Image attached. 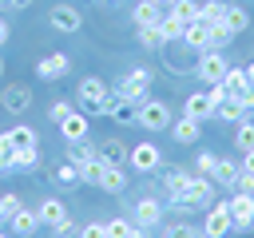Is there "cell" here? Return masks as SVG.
I'll list each match as a JSON object with an SVG mask.
<instances>
[{"label": "cell", "instance_id": "cell-41", "mask_svg": "<svg viewBox=\"0 0 254 238\" xmlns=\"http://www.w3.org/2000/svg\"><path fill=\"white\" fill-rule=\"evenodd\" d=\"M214 163H218V155H214V151H202V155L194 159V175H210Z\"/></svg>", "mask_w": 254, "mask_h": 238}, {"label": "cell", "instance_id": "cell-38", "mask_svg": "<svg viewBox=\"0 0 254 238\" xmlns=\"http://www.w3.org/2000/svg\"><path fill=\"white\" fill-rule=\"evenodd\" d=\"M52 178H56L60 186H75V182H79V171H75V163H60Z\"/></svg>", "mask_w": 254, "mask_h": 238}, {"label": "cell", "instance_id": "cell-12", "mask_svg": "<svg viewBox=\"0 0 254 238\" xmlns=\"http://www.w3.org/2000/svg\"><path fill=\"white\" fill-rule=\"evenodd\" d=\"M183 115H187V119H198V123L214 119V103H210V95H206V91H190V95L183 99Z\"/></svg>", "mask_w": 254, "mask_h": 238}, {"label": "cell", "instance_id": "cell-23", "mask_svg": "<svg viewBox=\"0 0 254 238\" xmlns=\"http://www.w3.org/2000/svg\"><path fill=\"white\" fill-rule=\"evenodd\" d=\"M214 119H222V123H242V119H246V107H242L234 95H226V99L214 107Z\"/></svg>", "mask_w": 254, "mask_h": 238}, {"label": "cell", "instance_id": "cell-42", "mask_svg": "<svg viewBox=\"0 0 254 238\" xmlns=\"http://www.w3.org/2000/svg\"><path fill=\"white\" fill-rule=\"evenodd\" d=\"M234 190H242V194H254V171H238V178H234Z\"/></svg>", "mask_w": 254, "mask_h": 238}, {"label": "cell", "instance_id": "cell-5", "mask_svg": "<svg viewBox=\"0 0 254 238\" xmlns=\"http://www.w3.org/2000/svg\"><path fill=\"white\" fill-rule=\"evenodd\" d=\"M226 56L218 52V48H206V52H198V63H194V75L202 79V83H222V75H226Z\"/></svg>", "mask_w": 254, "mask_h": 238}, {"label": "cell", "instance_id": "cell-14", "mask_svg": "<svg viewBox=\"0 0 254 238\" xmlns=\"http://www.w3.org/2000/svg\"><path fill=\"white\" fill-rule=\"evenodd\" d=\"M36 214H40V226H48V230H56L64 218H67V206L60 202V198H40V206H36Z\"/></svg>", "mask_w": 254, "mask_h": 238}, {"label": "cell", "instance_id": "cell-48", "mask_svg": "<svg viewBox=\"0 0 254 238\" xmlns=\"http://www.w3.org/2000/svg\"><path fill=\"white\" fill-rule=\"evenodd\" d=\"M242 171H254V151H246V155H242Z\"/></svg>", "mask_w": 254, "mask_h": 238}, {"label": "cell", "instance_id": "cell-53", "mask_svg": "<svg viewBox=\"0 0 254 238\" xmlns=\"http://www.w3.org/2000/svg\"><path fill=\"white\" fill-rule=\"evenodd\" d=\"M0 238H12V234H4V230H0Z\"/></svg>", "mask_w": 254, "mask_h": 238}, {"label": "cell", "instance_id": "cell-54", "mask_svg": "<svg viewBox=\"0 0 254 238\" xmlns=\"http://www.w3.org/2000/svg\"><path fill=\"white\" fill-rule=\"evenodd\" d=\"M0 71H4V60H0Z\"/></svg>", "mask_w": 254, "mask_h": 238}, {"label": "cell", "instance_id": "cell-21", "mask_svg": "<svg viewBox=\"0 0 254 238\" xmlns=\"http://www.w3.org/2000/svg\"><path fill=\"white\" fill-rule=\"evenodd\" d=\"M163 12H167V8H159L155 0H139V4L131 8V16H135V28H147V24H159V20H163Z\"/></svg>", "mask_w": 254, "mask_h": 238}, {"label": "cell", "instance_id": "cell-9", "mask_svg": "<svg viewBox=\"0 0 254 238\" xmlns=\"http://www.w3.org/2000/svg\"><path fill=\"white\" fill-rule=\"evenodd\" d=\"M71 71V63H67V56L64 52H48L40 63H36V75L44 79V83H56V79H64Z\"/></svg>", "mask_w": 254, "mask_h": 238}, {"label": "cell", "instance_id": "cell-46", "mask_svg": "<svg viewBox=\"0 0 254 238\" xmlns=\"http://www.w3.org/2000/svg\"><path fill=\"white\" fill-rule=\"evenodd\" d=\"M8 36H12V28H8V20H0V48L8 44Z\"/></svg>", "mask_w": 254, "mask_h": 238}, {"label": "cell", "instance_id": "cell-52", "mask_svg": "<svg viewBox=\"0 0 254 238\" xmlns=\"http://www.w3.org/2000/svg\"><path fill=\"white\" fill-rule=\"evenodd\" d=\"M99 4H119V0H99Z\"/></svg>", "mask_w": 254, "mask_h": 238}, {"label": "cell", "instance_id": "cell-45", "mask_svg": "<svg viewBox=\"0 0 254 238\" xmlns=\"http://www.w3.org/2000/svg\"><path fill=\"white\" fill-rule=\"evenodd\" d=\"M12 151H16V143H12V135L4 131V135H0V155H12Z\"/></svg>", "mask_w": 254, "mask_h": 238}, {"label": "cell", "instance_id": "cell-49", "mask_svg": "<svg viewBox=\"0 0 254 238\" xmlns=\"http://www.w3.org/2000/svg\"><path fill=\"white\" fill-rule=\"evenodd\" d=\"M131 238H151V230H143V226H139V230H135Z\"/></svg>", "mask_w": 254, "mask_h": 238}, {"label": "cell", "instance_id": "cell-19", "mask_svg": "<svg viewBox=\"0 0 254 238\" xmlns=\"http://www.w3.org/2000/svg\"><path fill=\"white\" fill-rule=\"evenodd\" d=\"M95 151H99V159H103L107 167H127V155H131L127 143H119V139H103Z\"/></svg>", "mask_w": 254, "mask_h": 238}, {"label": "cell", "instance_id": "cell-18", "mask_svg": "<svg viewBox=\"0 0 254 238\" xmlns=\"http://www.w3.org/2000/svg\"><path fill=\"white\" fill-rule=\"evenodd\" d=\"M99 190L123 194V190H127V167H107V163H103V171H99Z\"/></svg>", "mask_w": 254, "mask_h": 238}, {"label": "cell", "instance_id": "cell-30", "mask_svg": "<svg viewBox=\"0 0 254 238\" xmlns=\"http://www.w3.org/2000/svg\"><path fill=\"white\" fill-rule=\"evenodd\" d=\"M79 182L83 186H99V171H103V159H91V163H79Z\"/></svg>", "mask_w": 254, "mask_h": 238}, {"label": "cell", "instance_id": "cell-13", "mask_svg": "<svg viewBox=\"0 0 254 238\" xmlns=\"http://www.w3.org/2000/svg\"><path fill=\"white\" fill-rule=\"evenodd\" d=\"M127 167H135V171H155V167H159V147H155V143H135L131 155H127Z\"/></svg>", "mask_w": 254, "mask_h": 238}, {"label": "cell", "instance_id": "cell-1", "mask_svg": "<svg viewBox=\"0 0 254 238\" xmlns=\"http://www.w3.org/2000/svg\"><path fill=\"white\" fill-rule=\"evenodd\" d=\"M115 99H119V95L107 91V83H103L99 75H83L79 87H75V103H79L87 115H111Z\"/></svg>", "mask_w": 254, "mask_h": 238}, {"label": "cell", "instance_id": "cell-20", "mask_svg": "<svg viewBox=\"0 0 254 238\" xmlns=\"http://www.w3.org/2000/svg\"><path fill=\"white\" fill-rule=\"evenodd\" d=\"M171 135H175V143H183V147H190V143H198V119H171Z\"/></svg>", "mask_w": 254, "mask_h": 238}, {"label": "cell", "instance_id": "cell-28", "mask_svg": "<svg viewBox=\"0 0 254 238\" xmlns=\"http://www.w3.org/2000/svg\"><path fill=\"white\" fill-rule=\"evenodd\" d=\"M139 44H143L147 52H159V48H167V40H163L159 24H147V28H139Z\"/></svg>", "mask_w": 254, "mask_h": 238}, {"label": "cell", "instance_id": "cell-2", "mask_svg": "<svg viewBox=\"0 0 254 238\" xmlns=\"http://www.w3.org/2000/svg\"><path fill=\"white\" fill-rule=\"evenodd\" d=\"M151 79H155L151 67H131V71H123V79L115 83V95L127 99V103H143V99H151Z\"/></svg>", "mask_w": 254, "mask_h": 238}, {"label": "cell", "instance_id": "cell-32", "mask_svg": "<svg viewBox=\"0 0 254 238\" xmlns=\"http://www.w3.org/2000/svg\"><path fill=\"white\" fill-rule=\"evenodd\" d=\"M234 147L246 155V151H254V123L250 119H242L238 123V131H234Z\"/></svg>", "mask_w": 254, "mask_h": 238}, {"label": "cell", "instance_id": "cell-22", "mask_svg": "<svg viewBox=\"0 0 254 238\" xmlns=\"http://www.w3.org/2000/svg\"><path fill=\"white\" fill-rule=\"evenodd\" d=\"M222 87H226V95H246L250 91V75H246V67H226V75H222Z\"/></svg>", "mask_w": 254, "mask_h": 238}, {"label": "cell", "instance_id": "cell-44", "mask_svg": "<svg viewBox=\"0 0 254 238\" xmlns=\"http://www.w3.org/2000/svg\"><path fill=\"white\" fill-rule=\"evenodd\" d=\"M75 234H79V226H75L71 218H64V222L56 226V238H75Z\"/></svg>", "mask_w": 254, "mask_h": 238}, {"label": "cell", "instance_id": "cell-47", "mask_svg": "<svg viewBox=\"0 0 254 238\" xmlns=\"http://www.w3.org/2000/svg\"><path fill=\"white\" fill-rule=\"evenodd\" d=\"M179 238H206V234H202V230H190V226H183V230H179Z\"/></svg>", "mask_w": 254, "mask_h": 238}, {"label": "cell", "instance_id": "cell-43", "mask_svg": "<svg viewBox=\"0 0 254 238\" xmlns=\"http://www.w3.org/2000/svg\"><path fill=\"white\" fill-rule=\"evenodd\" d=\"M75 238H107V230H103V222H87V226H79Z\"/></svg>", "mask_w": 254, "mask_h": 238}, {"label": "cell", "instance_id": "cell-7", "mask_svg": "<svg viewBox=\"0 0 254 238\" xmlns=\"http://www.w3.org/2000/svg\"><path fill=\"white\" fill-rule=\"evenodd\" d=\"M187 198H190V206H214V198H218V190H214V178L210 175H190V186H187Z\"/></svg>", "mask_w": 254, "mask_h": 238}, {"label": "cell", "instance_id": "cell-16", "mask_svg": "<svg viewBox=\"0 0 254 238\" xmlns=\"http://www.w3.org/2000/svg\"><path fill=\"white\" fill-rule=\"evenodd\" d=\"M179 44H187L190 52H206V48H210V24H202V20L187 24V32H183Z\"/></svg>", "mask_w": 254, "mask_h": 238}, {"label": "cell", "instance_id": "cell-50", "mask_svg": "<svg viewBox=\"0 0 254 238\" xmlns=\"http://www.w3.org/2000/svg\"><path fill=\"white\" fill-rule=\"evenodd\" d=\"M246 75H250V83H254V63H246Z\"/></svg>", "mask_w": 254, "mask_h": 238}, {"label": "cell", "instance_id": "cell-40", "mask_svg": "<svg viewBox=\"0 0 254 238\" xmlns=\"http://www.w3.org/2000/svg\"><path fill=\"white\" fill-rule=\"evenodd\" d=\"M71 111H75V107H71V103H67V99H56V103H52V107H48V119H52V123H56V127H60V123H64V119H67V115H71Z\"/></svg>", "mask_w": 254, "mask_h": 238}, {"label": "cell", "instance_id": "cell-31", "mask_svg": "<svg viewBox=\"0 0 254 238\" xmlns=\"http://www.w3.org/2000/svg\"><path fill=\"white\" fill-rule=\"evenodd\" d=\"M222 16H226V4H222V0H206V4H198V20H202V24H218Z\"/></svg>", "mask_w": 254, "mask_h": 238}, {"label": "cell", "instance_id": "cell-25", "mask_svg": "<svg viewBox=\"0 0 254 238\" xmlns=\"http://www.w3.org/2000/svg\"><path fill=\"white\" fill-rule=\"evenodd\" d=\"M238 171H242V163H230V159H218V163H214V171H210V178H214V186H234V178H238Z\"/></svg>", "mask_w": 254, "mask_h": 238}, {"label": "cell", "instance_id": "cell-29", "mask_svg": "<svg viewBox=\"0 0 254 238\" xmlns=\"http://www.w3.org/2000/svg\"><path fill=\"white\" fill-rule=\"evenodd\" d=\"M103 230H107V238H131L139 226H135V218H111V222H103Z\"/></svg>", "mask_w": 254, "mask_h": 238}, {"label": "cell", "instance_id": "cell-24", "mask_svg": "<svg viewBox=\"0 0 254 238\" xmlns=\"http://www.w3.org/2000/svg\"><path fill=\"white\" fill-rule=\"evenodd\" d=\"M12 143H16V151H40V139H36V127H28V123H16L12 131Z\"/></svg>", "mask_w": 254, "mask_h": 238}, {"label": "cell", "instance_id": "cell-34", "mask_svg": "<svg viewBox=\"0 0 254 238\" xmlns=\"http://www.w3.org/2000/svg\"><path fill=\"white\" fill-rule=\"evenodd\" d=\"M167 12H175L183 24H194V20H198V4H194V0H175Z\"/></svg>", "mask_w": 254, "mask_h": 238}, {"label": "cell", "instance_id": "cell-17", "mask_svg": "<svg viewBox=\"0 0 254 238\" xmlns=\"http://www.w3.org/2000/svg\"><path fill=\"white\" fill-rule=\"evenodd\" d=\"M87 123H91V115H87V111H71V115L60 123V131H64V139H67V143H79V139H87Z\"/></svg>", "mask_w": 254, "mask_h": 238}, {"label": "cell", "instance_id": "cell-11", "mask_svg": "<svg viewBox=\"0 0 254 238\" xmlns=\"http://www.w3.org/2000/svg\"><path fill=\"white\" fill-rule=\"evenodd\" d=\"M163 214H167V206L159 198H139L135 202V226H143V230H155L163 222Z\"/></svg>", "mask_w": 254, "mask_h": 238}, {"label": "cell", "instance_id": "cell-33", "mask_svg": "<svg viewBox=\"0 0 254 238\" xmlns=\"http://www.w3.org/2000/svg\"><path fill=\"white\" fill-rule=\"evenodd\" d=\"M91 159H99V151H95V147H87L83 139H79V143H71V151H67V163H75V167H79V163H91Z\"/></svg>", "mask_w": 254, "mask_h": 238}, {"label": "cell", "instance_id": "cell-36", "mask_svg": "<svg viewBox=\"0 0 254 238\" xmlns=\"http://www.w3.org/2000/svg\"><path fill=\"white\" fill-rule=\"evenodd\" d=\"M135 111H139V103L115 99V107H111V119H115V123H135Z\"/></svg>", "mask_w": 254, "mask_h": 238}, {"label": "cell", "instance_id": "cell-39", "mask_svg": "<svg viewBox=\"0 0 254 238\" xmlns=\"http://www.w3.org/2000/svg\"><path fill=\"white\" fill-rule=\"evenodd\" d=\"M16 210H20V194H0V226H8Z\"/></svg>", "mask_w": 254, "mask_h": 238}, {"label": "cell", "instance_id": "cell-3", "mask_svg": "<svg viewBox=\"0 0 254 238\" xmlns=\"http://www.w3.org/2000/svg\"><path fill=\"white\" fill-rule=\"evenodd\" d=\"M135 123H139L143 131H167V127H171V107H167L163 99H143L139 111H135Z\"/></svg>", "mask_w": 254, "mask_h": 238}, {"label": "cell", "instance_id": "cell-27", "mask_svg": "<svg viewBox=\"0 0 254 238\" xmlns=\"http://www.w3.org/2000/svg\"><path fill=\"white\" fill-rule=\"evenodd\" d=\"M222 24L238 36V32H246V24H250V16H246V8H234V4H226V16H222Z\"/></svg>", "mask_w": 254, "mask_h": 238}, {"label": "cell", "instance_id": "cell-8", "mask_svg": "<svg viewBox=\"0 0 254 238\" xmlns=\"http://www.w3.org/2000/svg\"><path fill=\"white\" fill-rule=\"evenodd\" d=\"M48 24L56 28V32H79L83 28V16H79V8H71V4H56L52 12H48Z\"/></svg>", "mask_w": 254, "mask_h": 238}, {"label": "cell", "instance_id": "cell-6", "mask_svg": "<svg viewBox=\"0 0 254 238\" xmlns=\"http://www.w3.org/2000/svg\"><path fill=\"white\" fill-rule=\"evenodd\" d=\"M202 234H206V238H226V234H234V222H230L226 198H222V202H214V206H206V222H202Z\"/></svg>", "mask_w": 254, "mask_h": 238}, {"label": "cell", "instance_id": "cell-26", "mask_svg": "<svg viewBox=\"0 0 254 238\" xmlns=\"http://www.w3.org/2000/svg\"><path fill=\"white\" fill-rule=\"evenodd\" d=\"M159 32H163V40H167V44H175V40H183L187 24H183L175 12H163V20H159Z\"/></svg>", "mask_w": 254, "mask_h": 238}, {"label": "cell", "instance_id": "cell-10", "mask_svg": "<svg viewBox=\"0 0 254 238\" xmlns=\"http://www.w3.org/2000/svg\"><path fill=\"white\" fill-rule=\"evenodd\" d=\"M0 107H4L8 115H24V111L32 107V91H28L24 83H8V87L0 91Z\"/></svg>", "mask_w": 254, "mask_h": 238}, {"label": "cell", "instance_id": "cell-35", "mask_svg": "<svg viewBox=\"0 0 254 238\" xmlns=\"http://www.w3.org/2000/svg\"><path fill=\"white\" fill-rule=\"evenodd\" d=\"M230 40H234V32H230L222 20H218V24H210V48H218V52H222V48H230Z\"/></svg>", "mask_w": 254, "mask_h": 238}, {"label": "cell", "instance_id": "cell-4", "mask_svg": "<svg viewBox=\"0 0 254 238\" xmlns=\"http://www.w3.org/2000/svg\"><path fill=\"white\" fill-rule=\"evenodd\" d=\"M226 210H230L234 234H250V230H254V194L234 190V198H226Z\"/></svg>", "mask_w": 254, "mask_h": 238}, {"label": "cell", "instance_id": "cell-15", "mask_svg": "<svg viewBox=\"0 0 254 238\" xmlns=\"http://www.w3.org/2000/svg\"><path fill=\"white\" fill-rule=\"evenodd\" d=\"M8 230H12V234H20V238H32V234L40 230V214H36V210H28V206H20V210L8 218Z\"/></svg>", "mask_w": 254, "mask_h": 238}, {"label": "cell", "instance_id": "cell-37", "mask_svg": "<svg viewBox=\"0 0 254 238\" xmlns=\"http://www.w3.org/2000/svg\"><path fill=\"white\" fill-rule=\"evenodd\" d=\"M36 159H40V151H12V155H8L12 171H32V167H36Z\"/></svg>", "mask_w": 254, "mask_h": 238}, {"label": "cell", "instance_id": "cell-51", "mask_svg": "<svg viewBox=\"0 0 254 238\" xmlns=\"http://www.w3.org/2000/svg\"><path fill=\"white\" fill-rule=\"evenodd\" d=\"M155 4H159V8H171V4H175V0H155Z\"/></svg>", "mask_w": 254, "mask_h": 238}]
</instances>
